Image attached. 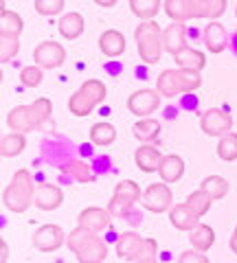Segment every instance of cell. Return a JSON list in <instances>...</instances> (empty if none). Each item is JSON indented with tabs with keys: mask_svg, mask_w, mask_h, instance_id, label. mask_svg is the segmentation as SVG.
Returning a JSON list of instances; mask_svg holds the SVG:
<instances>
[{
	"mask_svg": "<svg viewBox=\"0 0 237 263\" xmlns=\"http://www.w3.org/2000/svg\"><path fill=\"white\" fill-rule=\"evenodd\" d=\"M53 112V103L51 99H35L33 103L29 105H15V108L7 114V125L11 132H20V134H27V132H35L42 129L44 123L51 119Z\"/></svg>",
	"mask_w": 237,
	"mask_h": 263,
	"instance_id": "1",
	"label": "cell"
},
{
	"mask_svg": "<svg viewBox=\"0 0 237 263\" xmlns=\"http://www.w3.org/2000/svg\"><path fill=\"white\" fill-rule=\"evenodd\" d=\"M228 0H165V13L174 22H187L198 18L215 20L226 11Z\"/></svg>",
	"mask_w": 237,
	"mask_h": 263,
	"instance_id": "2",
	"label": "cell"
},
{
	"mask_svg": "<svg viewBox=\"0 0 237 263\" xmlns=\"http://www.w3.org/2000/svg\"><path fill=\"white\" fill-rule=\"evenodd\" d=\"M35 202V184L27 169H18L3 191V204L11 213H24Z\"/></svg>",
	"mask_w": 237,
	"mask_h": 263,
	"instance_id": "3",
	"label": "cell"
},
{
	"mask_svg": "<svg viewBox=\"0 0 237 263\" xmlns=\"http://www.w3.org/2000/svg\"><path fill=\"white\" fill-rule=\"evenodd\" d=\"M200 86H202V75L198 70H187V68H167L156 79V90L160 92V97L167 99L195 92Z\"/></svg>",
	"mask_w": 237,
	"mask_h": 263,
	"instance_id": "4",
	"label": "cell"
},
{
	"mask_svg": "<svg viewBox=\"0 0 237 263\" xmlns=\"http://www.w3.org/2000/svg\"><path fill=\"white\" fill-rule=\"evenodd\" d=\"M108 97V88L99 79H86L77 92H72L68 99V110L75 117H88L99 103L105 101Z\"/></svg>",
	"mask_w": 237,
	"mask_h": 263,
	"instance_id": "5",
	"label": "cell"
},
{
	"mask_svg": "<svg viewBox=\"0 0 237 263\" xmlns=\"http://www.w3.org/2000/svg\"><path fill=\"white\" fill-rule=\"evenodd\" d=\"M138 57L145 64H156L160 62V55L165 51L162 46V31L154 20H143L134 31Z\"/></svg>",
	"mask_w": 237,
	"mask_h": 263,
	"instance_id": "6",
	"label": "cell"
},
{
	"mask_svg": "<svg viewBox=\"0 0 237 263\" xmlns=\"http://www.w3.org/2000/svg\"><path fill=\"white\" fill-rule=\"evenodd\" d=\"M158 252V243L156 239H143L141 235H136L134 230L121 233L117 239V254L125 261H138L145 257H156Z\"/></svg>",
	"mask_w": 237,
	"mask_h": 263,
	"instance_id": "7",
	"label": "cell"
},
{
	"mask_svg": "<svg viewBox=\"0 0 237 263\" xmlns=\"http://www.w3.org/2000/svg\"><path fill=\"white\" fill-rule=\"evenodd\" d=\"M143 197V191L134 180H121L112 193V200L108 204V211L112 217H123L134 209V204Z\"/></svg>",
	"mask_w": 237,
	"mask_h": 263,
	"instance_id": "8",
	"label": "cell"
},
{
	"mask_svg": "<svg viewBox=\"0 0 237 263\" xmlns=\"http://www.w3.org/2000/svg\"><path fill=\"white\" fill-rule=\"evenodd\" d=\"M141 202L150 213H165V211H171V206H174L171 204L174 202V193H171L167 182H154L143 191Z\"/></svg>",
	"mask_w": 237,
	"mask_h": 263,
	"instance_id": "9",
	"label": "cell"
},
{
	"mask_svg": "<svg viewBox=\"0 0 237 263\" xmlns=\"http://www.w3.org/2000/svg\"><path fill=\"white\" fill-rule=\"evenodd\" d=\"M200 129L207 136H217L222 138L226 134H231L233 129V117L226 110L220 108H211L200 117Z\"/></svg>",
	"mask_w": 237,
	"mask_h": 263,
	"instance_id": "10",
	"label": "cell"
},
{
	"mask_svg": "<svg viewBox=\"0 0 237 263\" xmlns=\"http://www.w3.org/2000/svg\"><path fill=\"white\" fill-rule=\"evenodd\" d=\"M160 105V92L158 90H136L127 97V110L138 119H147L154 114Z\"/></svg>",
	"mask_w": 237,
	"mask_h": 263,
	"instance_id": "11",
	"label": "cell"
},
{
	"mask_svg": "<svg viewBox=\"0 0 237 263\" xmlns=\"http://www.w3.org/2000/svg\"><path fill=\"white\" fill-rule=\"evenodd\" d=\"M64 241H66V235H64V230L57 224L40 226L33 235V246L40 252H55Z\"/></svg>",
	"mask_w": 237,
	"mask_h": 263,
	"instance_id": "12",
	"label": "cell"
},
{
	"mask_svg": "<svg viewBox=\"0 0 237 263\" xmlns=\"http://www.w3.org/2000/svg\"><path fill=\"white\" fill-rule=\"evenodd\" d=\"M33 60L38 62L40 68H57V66H62L64 60H66V48L48 40V42H42L35 46Z\"/></svg>",
	"mask_w": 237,
	"mask_h": 263,
	"instance_id": "13",
	"label": "cell"
},
{
	"mask_svg": "<svg viewBox=\"0 0 237 263\" xmlns=\"http://www.w3.org/2000/svg\"><path fill=\"white\" fill-rule=\"evenodd\" d=\"M79 224L77 226H84L88 230H93V233H101V230H105L110 226L112 221V215L108 209H97V206H88L79 213L77 217Z\"/></svg>",
	"mask_w": 237,
	"mask_h": 263,
	"instance_id": "14",
	"label": "cell"
},
{
	"mask_svg": "<svg viewBox=\"0 0 237 263\" xmlns=\"http://www.w3.org/2000/svg\"><path fill=\"white\" fill-rule=\"evenodd\" d=\"M162 46L169 55H178L187 48V29L185 22H171L169 27L162 31Z\"/></svg>",
	"mask_w": 237,
	"mask_h": 263,
	"instance_id": "15",
	"label": "cell"
},
{
	"mask_svg": "<svg viewBox=\"0 0 237 263\" xmlns=\"http://www.w3.org/2000/svg\"><path fill=\"white\" fill-rule=\"evenodd\" d=\"M162 158H165V156H162L152 143H145L134 152V162L143 174H154V171H158Z\"/></svg>",
	"mask_w": 237,
	"mask_h": 263,
	"instance_id": "16",
	"label": "cell"
},
{
	"mask_svg": "<svg viewBox=\"0 0 237 263\" xmlns=\"http://www.w3.org/2000/svg\"><path fill=\"white\" fill-rule=\"evenodd\" d=\"M64 202V191L57 184H40L35 189V206L40 211H55Z\"/></svg>",
	"mask_w": 237,
	"mask_h": 263,
	"instance_id": "17",
	"label": "cell"
},
{
	"mask_svg": "<svg viewBox=\"0 0 237 263\" xmlns=\"http://www.w3.org/2000/svg\"><path fill=\"white\" fill-rule=\"evenodd\" d=\"M169 221H171V226L178 228V230H191L200 224V217L195 215V213L191 211L189 204H174L169 211Z\"/></svg>",
	"mask_w": 237,
	"mask_h": 263,
	"instance_id": "18",
	"label": "cell"
},
{
	"mask_svg": "<svg viewBox=\"0 0 237 263\" xmlns=\"http://www.w3.org/2000/svg\"><path fill=\"white\" fill-rule=\"evenodd\" d=\"M202 40H204V46H207L211 53H222L226 48V44H228V33H226V29L222 27V24L213 20L204 27Z\"/></svg>",
	"mask_w": 237,
	"mask_h": 263,
	"instance_id": "19",
	"label": "cell"
},
{
	"mask_svg": "<svg viewBox=\"0 0 237 263\" xmlns=\"http://www.w3.org/2000/svg\"><path fill=\"white\" fill-rule=\"evenodd\" d=\"M99 48L105 57H119L125 53V35L117 29H108L101 33L99 37Z\"/></svg>",
	"mask_w": 237,
	"mask_h": 263,
	"instance_id": "20",
	"label": "cell"
},
{
	"mask_svg": "<svg viewBox=\"0 0 237 263\" xmlns=\"http://www.w3.org/2000/svg\"><path fill=\"white\" fill-rule=\"evenodd\" d=\"M75 257L79 263H101V261H105V257H108V246H105V241L101 237L95 235L84 248L75 252Z\"/></svg>",
	"mask_w": 237,
	"mask_h": 263,
	"instance_id": "21",
	"label": "cell"
},
{
	"mask_svg": "<svg viewBox=\"0 0 237 263\" xmlns=\"http://www.w3.org/2000/svg\"><path fill=\"white\" fill-rule=\"evenodd\" d=\"M158 174H160V180H162V182H167V184L178 182V180L185 176V160H183L178 154H169V156H165V158H162V162H160Z\"/></svg>",
	"mask_w": 237,
	"mask_h": 263,
	"instance_id": "22",
	"label": "cell"
},
{
	"mask_svg": "<svg viewBox=\"0 0 237 263\" xmlns=\"http://www.w3.org/2000/svg\"><path fill=\"white\" fill-rule=\"evenodd\" d=\"M57 31H60L62 37H66V40H77L81 33H84V15L77 13V11L64 13L60 24H57Z\"/></svg>",
	"mask_w": 237,
	"mask_h": 263,
	"instance_id": "23",
	"label": "cell"
},
{
	"mask_svg": "<svg viewBox=\"0 0 237 263\" xmlns=\"http://www.w3.org/2000/svg\"><path fill=\"white\" fill-rule=\"evenodd\" d=\"M189 241L193 246V250H200V252H209L215 243V230L207 226V224H198L191 233H189Z\"/></svg>",
	"mask_w": 237,
	"mask_h": 263,
	"instance_id": "24",
	"label": "cell"
},
{
	"mask_svg": "<svg viewBox=\"0 0 237 263\" xmlns=\"http://www.w3.org/2000/svg\"><path fill=\"white\" fill-rule=\"evenodd\" d=\"M174 62L178 68H187V70H202L204 66H207V57H204L202 51H198V48H191V46H187L183 53H178L174 57Z\"/></svg>",
	"mask_w": 237,
	"mask_h": 263,
	"instance_id": "25",
	"label": "cell"
},
{
	"mask_svg": "<svg viewBox=\"0 0 237 263\" xmlns=\"http://www.w3.org/2000/svg\"><path fill=\"white\" fill-rule=\"evenodd\" d=\"M134 132V138H138V141L143 143H154L156 138L160 136V123L156 119L147 117V119H138L136 125L132 127Z\"/></svg>",
	"mask_w": 237,
	"mask_h": 263,
	"instance_id": "26",
	"label": "cell"
},
{
	"mask_svg": "<svg viewBox=\"0 0 237 263\" xmlns=\"http://www.w3.org/2000/svg\"><path fill=\"white\" fill-rule=\"evenodd\" d=\"M27 147V136L20 134V132H9V134L3 136L0 141V154L5 158H13V156L22 154V149Z\"/></svg>",
	"mask_w": 237,
	"mask_h": 263,
	"instance_id": "27",
	"label": "cell"
},
{
	"mask_svg": "<svg viewBox=\"0 0 237 263\" xmlns=\"http://www.w3.org/2000/svg\"><path fill=\"white\" fill-rule=\"evenodd\" d=\"M114 138H117V127L110 125V123L101 121L90 127V143L97 147H108L114 143Z\"/></svg>",
	"mask_w": 237,
	"mask_h": 263,
	"instance_id": "28",
	"label": "cell"
},
{
	"mask_svg": "<svg viewBox=\"0 0 237 263\" xmlns=\"http://www.w3.org/2000/svg\"><path fill=\"white\" fill-rule=\"evenodd\" d=\"M22 29H24V22H22L20 15L15 11L5 9V5H3V11H0V35L18 37L22 33Z\"/></svg>",
	"mask_w": 237,
	"mask_h": 263,
	"instance_id": "29",
	"label": "cell"
},
{
	"mask_svg": "<svg viewBox=\"0 0 237 263\" xmlns=\"http://www.w3.org/2000/svg\"><path fill=\"white\" fill-rule=\"evenodd\" d=\"M160 0H130V9L141 20H154L160 11Z\"/></svg>",
	"mask_w": 237,
	"mask_h": 263,
	"instance_id": "30",
	"label": "cell"
},
{
	"mask_svg": "<svg viewBox=\"0 0 237 263\" xmlns=\"http://www.w3.org/2000/svg\"><path fill=\"white\" fill-rule=\"evenodd\" d=\"M200 189L202 191H207L213 200H222V197H226L228 191H231V184H228V180L220 178V176H209V178L202 180Z\"/></svg>",
	"mask_w": 237,
	"mask_h": 263,
	"instance_id": "31",
	"label": "cell"
},
{
	"mask_svg": "<svg viewBox=\"0 0 237 263\" xmlns=\"http://www.w3.org/2000/svg\"><path fill=\"white\" fill-rule=\"evenodd\" d=\"M187 204L191 206V211L195 213V215L202 217V215H207V213H209L211 204H213V197H211L207 191L198 189V191H193L189 197H187Z\"/></svg>",
	"mask_w": 237,
	"mask_h": 263,
	"instance_id": "32",
	"label": "cell"
},
{
	"mask_svg": "<svg viewBox=\"0 0 237 263\" xmlns=\"http://www.w3.org/2000/svg\"><path fill=\"white\" fill-rule=\"evenodd\" d=\"M217 156H220V160H224V162H233L237 160V134H226L220 138V143H217Z\"/></svg>",
	"mask_w": 237,
	"mask_h": 263,
	"instance_id": "33",
	"label": "cell"
},
{
	"mask_svg": "<svg viewBox=\"0 0 237 263\" xmlns=\"http://www.w3.org/2000/svg\"><path fill=\"white\" fill-rule=\"evenodd\" d=\"M95 235H97V233H93V230H88V228H84V226H77V228L66 237V246L72 250V254H75L77 250L84 248V246L90 241Z\"/></svg>",
	"mask_w": 237,
	"mask_h": 263,
	"instance_id": "34",
	"label": "cell"
},
{
	"mask_svg": "<svg viewBox=\"0 0 237 263\" xmlns=\"http://www.w3.org/2000/svg\"><path fill=\"white\" fill-rule=\"evenodd\" d=\"M66 171L75 180H79V182H93V180H95V171L90 169V164L84 162V160H77V158L70 160L66 164Z\"/></svg>",
	"mask_w": 237,
	"mask_h": 263,
	"instance_id": "35",
	"label": "cell"
},
{
	"mask_svg": "<svg viewBox=\"0 0 237 263\" xmlns=\"http://www.w3.org/2000/svg\"><path fill=\"white\" fill-rule=\"evenodd\" d=\"M42 68L40 66H24L22 72H20V84L24 88H38L40 84H42Z\"/></svg>",
	"mask_w": 237,
	"mask_h": 263,
	"instance_id": "36",
	"label": "cell"
},
{
	"mask_svg": "<svg viewBox=\"0 0 237 263\" xmlns=\"http://www.w3.org/2000/svg\"><path fill=\"white\" fill-rule=\"evenodd\" d=\"M18 48H20L18 37H13V35H0V62L7 64L9 60H13L15 53H18Z\"/></svg>",
	"mask_w": 237,
	"mask_h": 263,
	"instance_id": "37",
	"label": "cell"
},
{
	"mask_svg": "<svg viewBox=\"0 0 237 263\" xmlns=\"http://www.w3.org/2000/svg\"><path fill=\"white\" fill-rule=\"evenodd\" d=\"M64 5H66L64 0H35V11L40 15H46V18H51V15L62 13Z\"/></svg>",
	"mask_w": 237,
	"mask_h": 263,
	"instance_id": "38",
	"label": "cell"
},
{
	"mask_svg": "<svg viewBox=\"0 0 237 263\" xmlns=\"http://www.w3.org/2000/svg\"><path fill=\"white\" fill-rule=\"evenodd\" d=\"M178 263H209V257L200 250H185L178 257Z\"/></svg>",
	"mask_w": 237,
	"mask_h": 263,
	"instance_id": "39",
	"label": "cell"
},
{
	"mask_svg": "<svg viewBox=\"0 0 237 263\" xmlns=\"http://www.w3.org/2000/svg\"><path fill=\"white\" fill-rule=\"evenodd\" d=\"M0 252H3V254H0V263H7V259H9V248H7L5 239L0 241Z\"/></svg>",
	"mask_w": 237,
	"mask_h": 263,
	"instance_id": "40",
	"label": "cell"
},
{
	"mask_svg": "<svg viewBox=\"0 0 237 263\" xmlns=\"http://www.w3.org/2000/svg\"><path fill=\"white\" fill-rule=\"evenodd\" d=\"M228 246H231V250L237 254V226L233 230V235H231V241H228Z\"/></svg>",
	"mask_w": 237,
	"mask_h": 263,
	"instance_id": "41",
	"label": "cell"
},
{
	"mask_svg": "<svg viewBox=\"0 0 237 263\" xmlns=\"http://www.w3.org/2000/svg\"><path fill=\"white\" fill-rule=\"evenodd\" d=\"M95 3L99 5V7H105V9H108V7H114V5H117V0H95Z\"/></svg>",
	"mask_w": 237,
	"mask_h": 263,
	"instance_id": "42",
	"label": "cell"
},
{
	"mask_svg": "<svg viewBox=\"0 0 237 263\" xmlns=\"http://www.w3.org/2000/svg\"><path fill=\"white\" fill-rule=\"evenodd\" d=\"M134 263H158V261H156V257H145V259H138Z\"/></svg>",
	"mask_w": 237,
	"mask_h": 263,
	"instance_id": "43",
	"label": "cell"
},
{
	"mask_svg": "<svg viewBox=\"0 0 237 263\" xmlns=\"http://www.w3.org/2000/svg\"><path fill=\"white\" fill-rule=\"evenodd\" d=\"M235 18H237V7H235Z\"/></svg>",
	"mask_w": 237,
	"mask_h": 263,
	"instance_id": "44",
	"label": "cell"
}]
</instances>
